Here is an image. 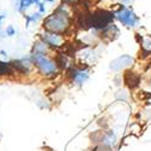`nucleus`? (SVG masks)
Returning a JSON list of instances; mask_svg holds the SVG:
<instances>
[{
	"mask_svg": "<svg viewBox=\"0 0 151 151\" xmlns=\"http://www.w3.org/2000/svg\"><path fill=\"white\" fill-rule=\"evenodd\" d=\"M71 24H73V17L63 14L60 11H57L55 9L52 14H50L44 18L42 29L64 35L71 28Z\"/></svg>",
	"mask_w": 151,
	"mask_h": 151,
	"instance_id": "f257e3e1",
	"label": "nucleus"
},
{
	"mask_svg": "<svg viewBox=\"0 0 151 151\" xmlns=\"http://www.w3.org/2000/svg\"><path fill=\"white\" fill-rule=\"evenodd\" d=\"M30 59L33 62V64L40 70V73L46 75V76L56 74L58 70V64L56 59H52L51 57H48V55L32 53Z\"/></svg>",
	"mask_w": 151,
	"mask_h": 151,
	"instance_id": "f03ea898",
	"label": "nucleus"
},
{
	"mask_svg": "<svg viewBox=\"0 0 151 151\" xmlns=\"http://www.w3.org/2000/svg\"><path fill=\"white\" fill-rule=\"evenodd\" d=\"M112 12L115 14V19L127 28H134L139 23V17L137 16V14L126 5H119V7Z\"/></svg>",
	"mask_w": 151,
	"mask_h": 151,
	"instance_id": "7ed1b4c3",
	"label": "nucleus"
},
{
	"mask_svg": "<svg viewBox=\"0 0 151 151\" xmlns=\"http://www.w3.org/2000/svg\"><path fill=\"white\" fill-rule=\"evenodd\" d=\"M39 39H41L50 48H58L64 45V35L46 29H42L41 33H39Z\"/></svg>",
	"mask_w": 151,
	"mask_h": 151,
	"instance_id": "20e7f679",
	"label": "nucleus"
},
{
	"mask_svg": "<svg viewBox=\"0 0 151 151\" xmlns=\"http://www.w3.org/2000/svg\"><path fill=\"white\" fill-rule=\"evenodd\" d=\"M11 63V65L12 68H14V70L21 73V74H28L30 71V69L33 68V62L29 58H21V59H15V60H12L10 62Z\"/></svg>",
	"mask_w": 151,
	"mask_h": 151,
	"instance_id": "39448f33",
	"label": "nucleus"
},
{
	"mask_svg": "<svg viewBox=\"0 0 151 151\" xmlns=\"http://www.w3.org/2000/svg\"><path fill=\"white\" fill-rule=\"evenodd\" d=\"M132 63H133V58H132L131 56L123 55V56L116 58L114 62H111L110 68H111L112 70H121V69H123V68H126V67L131 65Z\"/></svg>",
	"mask_w": 151,
	"mask_h": 151,
	"instance_id": "423d86ee",
	"label": "nucleus"
},
{
	"mask_svg": "<svg viewBox=\"0 0 151 151\" xmlns=\"http://www.w3.org/2000/svg\"><path fill=\"white\" fill-rule=\"evenodd\" d=\"M71 76L73 80L76 83H83L87 79H88V73L83 69H73L71 70Z\"/></svg>",
	"mask_w": 151,
	"mask_h": 151,
	"instance_id": "0eeeda50",
	"label": "nucleus"
},
{
	"mask_svg": "<svg viewBox=\"0 0 151 151\" xmlns=\"http://www.w3.org/2000/svg\"><path fill=\"white\" fill-rule=\"evenodd\" d=\"M50 48L41 39H37L34 44H33V47H32V53H41V55H47Z\"/></svg>",
	"mask_w": 151,
	"mask_h": 151,
	"instance_id": "6e6552de",
	"label": "nucleus"
},
{
	"mask_svg": "<svg viewBox=\"0 0 151 151\" xmlns=\"http://www.w3.org/2000/svg\"><path fill=\"white\" fill-rule=\"evenodd\" d=\"M42 15L40 14L39 11H36V12H33V14L30 15H24V21H26V27L28 28L32 23H36V22H39L40 19H42Z\"/></svg>",
	"mask_w": 151,
	"mask_h": 151,
	"instance_id": "1a4fd4ad",
	"label": "nucleus"
},
{
	"mask_svg": "<svg viewBox=\"0 0 151 151\" xmlns=\"http://www.w3.org/2000/svg\"><path fill=\"white\" fill-rule=\"evenodd\" d=\"M34 5L33 0H19V4L17 6V11L22 15H26L27 11Z\"/></svg>",
	"mask_w": 151,
	"mask_h": 151,
	"instance_id": "9d476101",
	"label": "nucleus"
},
{
	"mask_svg": "<svg viewBox=\"0 0 151 151\" xmlns=\"http://www.w3.org/2000/svg\"><path fill=\"white\" fill-rule=\"evenodd\" d=\"M5 34H6V36H9V37H12V36H15L16 35V29H15V27L14 26H7L5 29Z\"/></svg>",
	"mask_w": 151,
	"mask_h": 151,
	"instance_id": "9b49d317",
	"label": "nucleus"
},
{
	"mask_svg": "<svg viewBox=\"0 0 151 151\" xmlns=\"http://www.w3.org/2000/svg\"><path fill=\"white\" fill-rule=\"evenodd\" d=\"M142 46H143L144 50H146V51H151V37H146V39H144Z\"/></svg>",
	"mask_w": 151,
	"mask_h": 151,
	"instance_id": "f8f14e48",
	"label": "nucleus"
},
{
	"mask_svg": "<svg viewBox=\"0 0 151 151\" xmlns=\"http://www.w3.org/2000/svg\"><path fill=\"white\" fill-rule=\"evenodd\" d=\"M36 7H37V11H39L41 15H45V12H46V10H47V9H46V4H45L44 1H41V3H40L39 5H37Z\"/></svg>",
	"mask_w": 151,
	"mask_h": 151,
	"instance_id": "ddd939ff",
	"label": "nucleus"
},
{
	"mask_svg": "<svg viewBox=\"0 0 151 151\" xmlns=\"http://www.w3.org/2000/svg\"><path fill=\"white\" fill-rule=\"evenodd\" d=\"M115 1L117 3V4H120V5H131L132 3H133V0H115Z\"/></svg>",
	"mask_w": 151,
	"mask_h": 151,
	"instance_id": "4468645a",
	"label": "nucleus"
},
{
	"mask_svg": "<svg viewBox=\"0 0 151 151\" xmlns=\"http://www.w3.org/2000/svg\"><path fill=\"white\" fill-rule=\"evenodd\" d=\"M0 56H1L4 59H7L9 58V55H7V52L5 51V50H0Z\"/></svg>",
	"mask_w": 151,
	"mask_h": 151,
	"instance_id": "2eb2a0df",
	"label": "nucleus"
},
{
	"mask_svg": "<svg viewBox=\"0 0 151 151\" xmlns=\"http://www.w3.org/2000/svg\"><path fill=\"white\" fill-rule=\"evenodd\" d=\"M63 1H65V3H68V4L73 5V6H75V5L79 3V0H63Z\"/></svg>",
	"mask_w": 151,
	"mask_h": 151,
	"instance_id": "dca6fc26",
	"label": "nucleus"
},
{
	"mask_svg": "<svg viewBox=\"0 0 151 151\" xmlns=\"http://www.w3.org/2000/svg\"><path fill=\"white\" fill-rule=\"evenodd\" d=\"M6 18V15L5 14H1V15H0V24H1V26H3V21Z\"/></svg>",
	"mask_w": 151,
	"mask_h": 151,
	"instance_id": "f3484780",
	"label": "nucleus"
},
{
	"mask_svg": "<svg viewBox=\"0 0 151 151\" xmlns=\"http://www.w3.org/2000/svg\"><path fill=\"white\" fill-rule=\"evenodd\" d=\"M45 4H55V0H42Z\"/></svg>",
	"mask_w": 151,
	"mask_h": 151,
	"instance_id": "a211bd4d",
	"label": "nucleus"
},
{
	"mask_svg": "<svg viewBox=\"0 0 151 151\" xmlns=\"http://www.w3.org/2000/svg\"><path fill=\"white\" fill-rule=\"evenodd\" d=\"M41 1H42V0H33V3H34V5H35V6H37V5H39Z\"/></svg>",
	"mask_w": 151,
	"mask_h": 151,
	"instance_id": "6ab92c4d",
	"label": "nucleus"
}]
</instances>
